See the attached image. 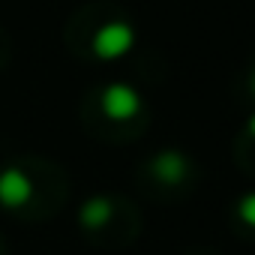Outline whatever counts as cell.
Segmentation results:
<instances>
[{"instance_id": "1", "label": "cell", "mask_w": 255, "mask_h": 255, "mask_svg": "<svg viewBox=\"0 0 255 255\" xmlns=\"http://www.w3.org/2000/svg\"><path fill=\"white\" fill-rule=\"evenodd\" d=\"M129 42H132L129 30L120 27V24H111V27H105V30L96 36V51H99L102 57H114V54H120V51L129 48Z\"/></svg>"}, {"instance_id": "2", "label": "cell", "mask_w": 255, "mask_h": 255, "mask_svg": "<svg viewBox=\"0 0 255 255\" xmlns=\"http://www.w3.org/2000/svg\"><path fill=\"white\" fill-rule=\"evenodd\" d=\"M135 108H138V96L129 87L117 84V87H111L105 93V111L111 117H129V114H135Z\"/></svg>"}, {"instance_id": "3", "label": "cell", "mask_w": 255, "mask_h": 255, "mask_svg": "<svg viewBox=\"0 0 255 255\" xmlns=\"http://www.w3.org/2000/svg\"><path fill=\"white\" fill-rule=\"evenodd\" d=\"M27 180L18 174V171H6L3 177H0V195H3L9 204H18L24 195H27Z\"/></svg>"}, {"instance_id": "4", "label": "cell", "mask_w": 255, "mask_h": 255, "mask_svg": "<svg viewBox=\"0 0 255 255\" xmlns=\"http://www.w3.org/2000/svg\"><path fill=\"white\" fill-rule=\"evenodd\" d=\"M243 216H246L249 222H255V198H249V201H243Z\"/></svg>"}, {"instance_id": "5", "label": "cell", "mask_w": 255, "mask_h": 255, "mask_svg": "<svg viewBox=\"0 0 255 255\" xmlns=\"http://www.w3.org/2000/svg\"><path fill=\"white\" fill-rule=\"evenodd\" d=\"M252 132H255V120H252Z\"/></svg>"}]
</instances>
